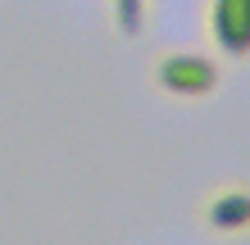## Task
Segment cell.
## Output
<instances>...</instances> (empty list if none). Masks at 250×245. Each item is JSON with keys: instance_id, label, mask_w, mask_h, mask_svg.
Returning <instances> with one entry per match:
<instances>
[{"instance_id": "cell-1", "label": "cell", "mask_w": 250, "mask_h": 245, "mask_svg": "<svg viewBox=\"0 0 250 245\" xmlns=\"http://www.w3.org/2000/svg\"><path fill=\"white\" fill-rule=\"evenodd\" d=\"M155 82L159 91L178 95V100H205L218 91L223 82V68H218L209 55H191V50H173L155 59Z\"/></svg>"}, {"instance_id": "cell-2", "label": "cell", "mask_w": 250, "mask_h": 245, "mask_svg": "<svg viewBox=\"0 0 250 245\" xmlns=\"http://www.w3.org/2000/svg\"><path fill=\"white\" fill-rule=\"evenodd\" d=\"M205 32L228 59L250 55V0H209L205 5Z\"/></svg>"}, {"instance_id": "cell-3", "label": "cell", "mask_w": 250, "mask_h": 245, "mask_svg": "<svg viewBox=\"0 0 250 245\" xmlns=\"http://www.w3.org/2000/svg\"><path fill=\"white\" fill-rule=\"evenodd\" d=\"M205 227L218 236H237L250 227V191L246 186H223V191H214L205 200Z\"/></svg>"}, {"instance_id": "cell-4", "label": "cell", "mask_w": 250, "mask_h": 245, "mask_svg": "<svg viewBox=\"0 0 250 245\" xmlns=\"http://www.w3.org/2000/svg\"><path fill=\"white\" fill-rule=\"evenodd\" d=\"M109 5H114V19H119V27L127 37L150 27V0H109Z\"/></svg>"}]
</instances>
